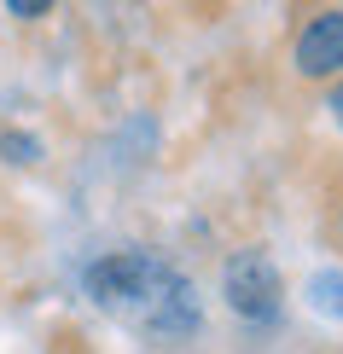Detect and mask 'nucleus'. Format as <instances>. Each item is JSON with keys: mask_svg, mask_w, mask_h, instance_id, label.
Segmentation results:
<instances>
[{"mask_svg": "<svg viewBox=\"0 0 343 354\" xmlns=\"http://www.w3.org/2000/svg\"><path fill=\"white\" fill-rule=\"evenodd\" d=\"M221 285H227V308L238 319H256V326H267V319L279 314V297H285L274 261L256 256V250H238L227 261V273H221Z\"/></svg>", "mask_w": 343, "mask_h": 354, "instance_id": "nucleus-1", "label": "nucleus"}, {"mask_svg": "<svg viewBox=\"0 0 343 354\" xmlns=\"http://www.w3.org/2000/svg\"><path fill=\"white\" fill-rule=\"evenodd\" d=\"M297 70L303 76H337L343 70V12H315L297 35Z\"/></svg>", "mask_w": 343, "mask_h": 354, "instance_id": "nucleus-2", "label": "nucleus"}, {"mask_svg": "<svg viewBox=\"0 0 343 354\" xmlns=\"http://www.w3.org/2000/svg\"><path fill=\"white\" fill-rule=\"evenodd\" d=\"M308 297H315L320 314H343V273H320L315 285H308Z\"/></svg>", "mask_w": 343, "mask_h": 354, "instance_id": "nucleus-3", "label": "nucleus"}, {"mask_svg": "<svg viewBox=\"0 0 343 354\" xmlns=\"http://www.w3.org/2000/svg\"><path fill=\"white\" fill-rule=\"evenodd\" d=\"M0 151H18V163H29V157H35V140L12 134V140H0Z\"/></svg>", "mask_w": 343, "mask_h": 354, "instance_id": "nucleus-4", "label": "nucleus"}, {"mask_svg": "<svg viewBox=\"0 0 343 354\" xmlns=\"http://www.w3.org/2000/svg\"><path fill=\"white\" fill-rule=\"evenodd\" d=\"M6 12H12V18H41V12H47V6H35V0H12Z\"/></svg>", "mask_w": 343, "mask_h": 354, "instance_id": "nucleus-5", "label": "nucleus"}, {"mask_svg": "<svg viewBox=\"0 0 343 354\" xmlns=\"http://www.w3.org/2000/svg\"><path fill=\"white\" fill-rule=\"evenodd\" d=\"M332 116H337V122H343V82L332 87Z\"/></svg>", "mask_w": 343, "mask_h": 354, "instance_id": "nucleus-6", "label": "nucleus"}]
</instances>
